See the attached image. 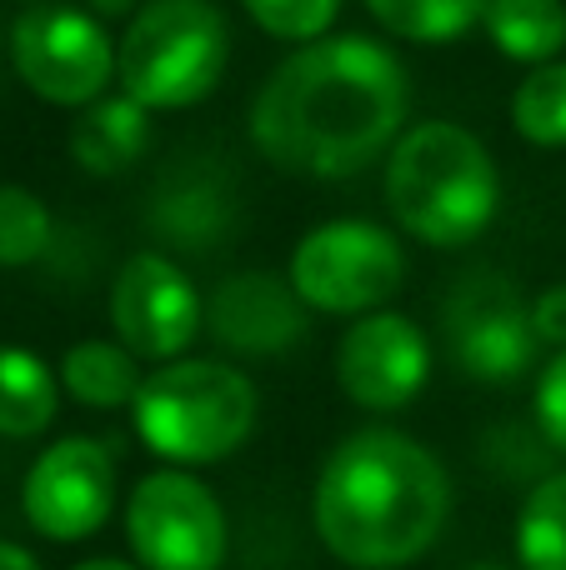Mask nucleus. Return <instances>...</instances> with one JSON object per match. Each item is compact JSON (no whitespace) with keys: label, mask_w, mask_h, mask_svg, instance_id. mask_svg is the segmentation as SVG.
Instances as JSON below:
<instances>
[{"label":"nucleus","mask_w":566,"mask_h":570,"mask_svg":"<svg viewBox=\"0 0 566 570\" xmlns=\"http://www.w3.org/2000/svg\"><path fill=\"white\" fill-rule=\"evenodd\" d=\"M381 196L401 236L431 250H461L497 220L501 170L477 130L457 120H421L391 146Z\"/></svg>","instance_id":"nucleus-3"},{"label":"nucleus","mask_w":566,"mask_h":570,"mask_svg":"<svg viewBox=\"0 0 566 570\" xmlns=\"http://www.w3.org/2000/svg\"><path fill=\"white\" fill-rule=\"evenodd\" d=\"M10 66L46 106L86 110L116 80V40L86 6H30L10 26Z\"/></svg>","instance_id":"nucleus-7"},{"label":"nucleus","mask_w":566,"mask_h":570,"mask_svg":"<svg viewBox=\"0 0 566 570\" xmlns=\"http://www.w3.org/2000/svg\"><path fill=\"white\" fill-rule=\"evenodd\" d=\"M140 6H146V0H86V10L96 20H130Z\"/></svg>","instance_id":"nucleus-26"},{"label":"nucleus","mask_w":566,"mask_h":570,"mask_svg":"<svg viewBox=\"0 0 566 570\" xmlns=\"http://www.w3.org/2000/svg\"><path fill=\"white\" fill-rule=\"evenodd\" d=\"M256 415L261 395L251 375L211 355H180V361L156 365L130 405L140 445L180 471L236 455L256 431Z\"/></svg>","instance_id":"nucleus-4"},{"label":"nucleus","mask_w":566,"mask_h":570,"mask_svg":"<svg viewBox=\"0 0 566 570\" xmlns=\"http://www.w3.org/2000/svg\"><path fill=\"white\" fill-rule=\"evenodd\" d=\"M511 130L537 150L566 146V60L531 66L511 90Z\"/></svg>","instance_id":"nucleus-21"},{"label":"nucleus","mask_w":566,"mask_h":570,"mask_svg":"<svg viewBox=\"0 0 566 570\" xmlns=\"http://www.w3.org/2000/svg\"><path fill=\"white\" fill-rule=\"evenodd\" d=\"M106 315L116 341L136 361L166 365L196 345L201 325H206V301L166 250H136L120 261L116 281H110Z\"/></svg>","instance_id":"nucleus-10"},{"label":"nucleus","mask_w":566,"mask_h":570,"mask_svg":"<svg viewBox=\"0 0 566 570\" xmlns=\"http://www.w3.org/2000/svg\"><path fill=\"white\" fill-rule=\"evenodd\" d=\"M50 246V210L30 186L0 180V266L20 271Z\"/></svg>","instance_id":"nucleus-22"},{"label":"nucleus","mask_w":566,"mask_h":570,"mask_svg":"<svg viewBox=\"0 0 566 570\" xmlns=\"http://www.w3.org/2000/svg\"><path fill=\"white\" fill-rule=\"evenodd\" d=\"M76 570H140L136 561H116V556H90V561H80Z\"/></svg>","instance_id":"nucleus-28"},{"label":"nucleus","mask_w":566,"mask_h":570,"mask_svg":"<svg viewBox=\"0 0 566 570\" xmlns=\"http://www.w3.org/2000/svg\"><path fill=\"white\" fill-rule=\"evenodd\" d=\"M481 30L517 66H547L566 50V6L562 0H491Z\"/></svg>","instance_id":"nucleus-18"},{"label":"nucleus","mask_w":566,"mask_h":570,"mask_svg":"<svg viewBox=\"0 0 566 570\" xmlns=\"http://www.w3.org/2000/svg\"><path fill=\"white\" fill-rule=\"evenodd\" d=\"M431 381V341L411 315L371 311L347 325L336 345V385L371 415L407 411Z\"/></svg>","instance_id":"nucleus-12"},{"label":"nucleus","mask_w":566,"mask_h":570,"mask_svg":"<svg viewBox=\"0 0 566 570\" xmlns=\"http://www.w3.org/2000/svg\"><path fill=\"white\" fill-rule=\"evenodd\" d=\"M231 66V20L216 0H146L116 40V80L130 100L191 110Z\"/></svg>","instance_id":"nucleus-5"},{"label":"nucleus","mask_w":566,"mask_h":570,"mask_svg":"<svg viewBox=\"0 0 566 570\" xmlns=\"http://www.w3.org/2000/svg\"><path fill=\"white\" fill-rule=\"evenodd\" d=\"M116 495L120 475L110 445L96 435H66L30 461L26 485H20V511L30 531H40L46 541L76 546L90 541L116 515Z\"/></svg>","instance_id":"nucleus-11"},{"label":"nucleus","mask_w":566,"mask_h":570,"mask_svg":"<svg viewBox=\"0 0 566 570\" xmlns=\"http://www.w3.org/2000/svg\"><path fill=\"white\" fill-rule=\"evenodd\" d=\"M66 146H70V160H76L86 176L110 180L146 156L150 110L140 106V100H130L126 90H120V96H100L76 116Z\"/></svg>","instance_id":"nucleus-15"},{"label":"nucleus","mask_w":566,"mask_h":570,"mask_svg":"<svg viewBox=\"0 0 566 570\" xmlns=\"http://www.w3.org/2000/svg\"><path fill=\"white\" fill-rule=\"evenodd\" d=\"M531 325H537V341L552 351H566V281L547 285L541 295H531Z\"/></svg>","instance_id":"nucleus-25"},{"label":"nucleus","mask_w":566,"mask_h":570,"mask_svg":"<svg viewBox=\"0 0 566 570\" xmlns=\"http://www.w3.org/2000/svg\"><path fill=\"white\" fill-rule=\"evenodd\" d=\"M451 521V475L407 431L367 425L331 445L311 485V525L351 570H401Z\"/></svg>","instance_id":"nucleus-2"},{"label":"nucleus","mask_w":566,"mask_h":570,"mask_svg":"<svg viewBox=\"0 0 566 570\" xmlns=\"http://www.w3.org/2000/svg\"><path fill=\"white\" fill-rule=\"evenodd\" d=\"M441 341L467 381L511 385L537 365V325L531 301L497 271H471L441 301Z\"/></svg>","instance_id":"nucleus-9"},{"label":"nucleus","mask_w":566,"mask_h":570,"mask_svg":"<svg viewBox=\"0 0 566 570\" xmlns=\"http://www.w3.org/2000/svg\"><path fill=\"white\" fill-rule=\"evenodd\" d=\"M531 415H537L541 441L566 455V351H557L541 365L537 391H531Z\"/></svg>","instance_id":"nucleus-24"},{"label":"nucleus","mask_w":566,"mask_h":570,"mask_svg":"<svg viewBox=\"0 0 566 570\" xmlns=\"http://www.w3.org/2000/svg\"><path fill=\"white\" fill-rule=\"evenodd\" d=\"M411 110V76L371 36L296 46L251 100V146L311 180H347L391 156Z\"/></svg>","instance_id":"nucleus-1"},{"label":"nucleus","mask_w":566,"mask_h":570,"mask_svg":"<svg viewBox=\"0 0 566 570\" xmlns=\"http://www.w3.org/2000/svg\"><path fill=\"white\" fill-rule=\"evenodd\" d=\"M60 411V371H50L36 351L0 341V435L30 441L50 431Z\"/></svg>","instance_id":"nucleus-17"},{"label":"nucleus","mask_w":566,"mask_h":570,"mask_svg":"<svg viewBox=\"0 0 566 570\" xmlns=\"http://www.w3.org/2000/svg\"><path fill=\"white\" fill-rule=\"evenodd\" d=\"M146 226L166 250H186V256L216 250L236 226V190L206 160H180L156 180Z\"/></svg>","instance_id":"nucleus-14"},{"label":"nucleus","mask_w":566,"mask_h":570,"mask_svg":"<svg viewBox=\"0 0 566 570\" xmlns=\"http://www.w3.org/2000/svg\"><path fill=\"white\" fill-rule=\"evenodd\" d=\"M491 0H367L371 20L407 46H457L487 20Z\"/></svg>","instance_id":"nucleus-19"},{"label":"nucleus","mask_w":566,"mask_h":570,"mask_svg":"<svg viewBox=\"0 0 566 570\" xmlns=\"http://www.w3.org/2000/svg\"><path fill=\"white\" fill-rule=\"evenodd\" d=\"M467 570H507V566H467Z\"/></svg>","instance_id":"nucleus-29"},{"label":"nucleus","mask_w":566,"mask_h":570,"mask_svg":"<svg viewBox=\"0 0 566 570\" xmlns=\"http://www.w3.org/2000/svg\"><path fill=\"white\" fill-rule=\"evenodd\" d=\"M296 295L321 315H371L387 311L407 285V250L397 230L361 216H336L311 226L296 240L286 266Z\"/></svg>","instance_id":"nucleus-6"},{"label":"nucleus","mask_w":566,"mask_h":570,"mask_svg":"<svg viewBox=\"0 0 566 570\" xmlns=\"http://www.w3.org/2000/svg\"><path fill=\"white\" fill-rule=\"evenodd\" d=\"M36 6H40V0H36Z\"/></svg>","instance_id":"nucleus-30"},{"label":"nucleus","mask_w":566,"mask_h":570,"mask_svg":"<svg viewBox=\"0 0 566 570\" xmlns=\"http://www.w3.org/2000/svg\"><path fill=\"white\" fill-rule=\"evenodd\" d=\"M517 566L566 570V471L541 475L517 511Z\"/></svg>","instance_id":"nucleus-20"},{"label":"nucleus","mask_w":566,"mask_h":570,"mask_svg":"<svg viewBox=\"0 0 566 570\" xmlns=\"http://www.w3.org/2000/svg\"><path fill=\"white\" fill-rule=\"evenodd\" d=\"M241 10L261 36L281 40V46H311V40L331 36L341 0H241Z\"/></svg>","instance_id":"nucleus-23"},{"label":"nucleus","mask_w":566,"mask_h":570,"mask_svg":"<svg viewBox=\"0 0 566 570\" xmlns=\"http://www.w3.org/2000/svg\"><path fill=\"white\" fill-rule=\"evenodd\" d=\"M0 570H40V561L16 541H0Z\"/></svg>","instance_id":"nucleus-27"},{"label":"nucleus","mask_w":566,"mask_h":570,"mask_svg":"<svg viewBox=\"0 0 566 570\" xmlns=\"http://www.w3.org/2000/svg\"><path fill=\"white\" fill-rule=\"evenodd\" d=\"M126 541L140 570H221L231 556V525L201 475L160 465L126 495Z\"/></svg>","instance_id":"nucleus-8"},{"label":"nucleus","mask_w":566,"mask_h":570,"mask_svg":"<svg viewBox=\"0 0 566 570\" xmlns=\"http://www.w3.org/2000/svg\"><path fill=\"white\" fill-rule=\"evenodd\" d=\"M140 385H146V371L120 341H76L60 355V391L90 411L136 405Z\"/></svg>","instance_id":"nucleus-16"},{"label":"nucleus","mask_w":566,"mask_h":570,"mask_svg":"<svg viewBox=\"0 0 566 570\" xmlns=\"http://www.w3.org/2000/svg\"><path fill=\"white\" fill-rule=\"evenodd\" d=\"M206 331L226 355L271 361L306 341L311 305L296 295L291 276L276 271H236L206 295Z\"/></svg>","instance_id":"nucleus-13"}]
</instances>
